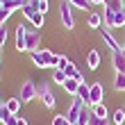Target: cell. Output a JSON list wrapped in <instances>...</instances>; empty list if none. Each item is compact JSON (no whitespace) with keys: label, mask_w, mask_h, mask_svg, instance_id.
I'll return each mask as SVG.
<instances>
[{"label":"cell","mask_w":125,"mask_h":125,"mask_svg":"<svg viewBox=\"0 0 125 125\" xmlns=\"http://www.w3.org/2000/svg\"><path fill=\"white\" fill-rule=\"evenodd\" d=\"M59 18H62V25L66 27V30H73V27H75V21H73V5L66 2V0H62V5H59Z\"/></svg>","instance_id":"6da1fadb"},{"label":"cell","mask_w":125,"mask_h":125,"mask_svg":"<svg viewBox=\"0 0 125 125\" xmlns=\"http://www.w3.org/2000/svg\"><path fill=\"white\" fill-rule=\"evenodd\" d=\"M21 102H32L34 98H39V86H36L34 82H23V86H21Z\"/></svg>","instance_id":"7a4b0ae2"},{"label":"cell","mask_w":125,"mask_h":125,"mask_svg":"<svg viewBox=\"0 0 125 125\" xmlns=\"http://www.w3.org/2000/svg\"><path fill=\"white\" fill-rule=\"evenodd\" d=\"M84 105H86V102L82 100V98H77V95H75V98H73V102H71V107H68V112H66V118H68L73 125H75L77 123V118H80V114H82V109H84Z\"/></svg>","instance_id":"3957f363"},{"label":"cell","mask_w":125,"mask_h":125,"mask_svg":"<svg viewBox=\"0 0 125 125\" xmlns=\"http://www.w3.org/2000/svg\"><path fill=\"white\" fill-rule=\"evenodd\" d=\"M52 57H55V52H50V50H36V52H32V62L39 68H46V66H50Z\"/></svg>","instance_id":"277c9868"},{"label":"cell","mask_w":125,"mask_h":125,"mask_svg":"<svg viewBox=\"0 0 125 125\" xmlns=\"http://www.w3.org/2000/svg\"><path fill=\"white\" fill-rule=\"evenodd\" d=\"M39 43H41V34L36 30H27V36H25L27 52H36V50H39Z\"/></svg>","instance_id":"5b68a950"},{"label":"cell","mask_w":125,"mask_h":125,"mask_svg":"<svg viewBox=\"0 0 125 125\" xmlns=\"http://www.w3.org/2000/svg\"><path fill=\"white\" fill-rule=\"evenodd\" d=\"M39 98H41V102H43L48 109L55 107V95H52V91H50L48 84H41V86H39Z\"/></svg>","instance_id":"8992f818"},{"label":"cell","mask_w":125,"mask_h":125,"mask_svg":"<svg viewBox=\"0 0 125 125\" xmlns=\"http://www.w3.org/2000/svg\"><path fill=\"white\" fill-rule=\"evenodd\" d=\"M102 102V84L100 82H95L91 84V95H89V105L95 107V105H100Z\"/></svg>","instance_id":"52a82bcc"},{"label":"cell","mask_w":125,"mask_h":125,"mask_svg":"<svg viewBox=\"0 0 125 125\" xmlns=\"http://www.w3.org/2000/svg\"><path fill=\"white\" fill-rule=\"evenodd\" d=\"M25 36H27V27L23 25V23H18V27H16V48L23 52V50H27V46H25Z\"/></svg>","instance_id":"ba28073f"},{"label":"cell","mask_w":125,"mask_h":125,"mask_svg":"<svg viewBox=\"0 0 125 125\" xmlns=\"http://www.w3.org/2000/svg\"><path fill=\"white\" fill-rule=\"evenodd\" d=\"M112 62H114V71L125 75V55L121 52V50L118 52H112Z\"/></svg>","instance_id":"9c48e42d"},{"label":"cell","mask_w":125,"mask_h":125,"mask_svg":"<svg viewBox=\"0 0 125 125\" xmlns=\"http://www.w3.org/2000/svg\"><path fill=\"white\" fill-rule=\"evenodd\" d=\"M100 34H102V41H105L107 46L112 48V52H118V50H121V46L116 43V39L112 36V32H109V30H105V27H102V30H100Z\"/></svg>","instance_id":"30bf717a"},{"label":"cell","mask_w":125,"mask_h":125,"mask_svg":"<svg viewBox=\"0 0 125 125\" xmlns=\"http://www.w3.org/2000/svg\"><path fill=\"white\" fill-rule=\"evenodd\" d=\"M62 86H64V91L68 93V95H73V98H75V95H77V89H80V82H77L75 77H68Z\"/></svg>","instance_id":"8fae6325"},{"label":"cell","mask_w":125,"mask_h":125,"mask_svg":"<svg viewBox=\"0 0 125 125\" xmlns=\"http://www.w3.org/2000/svg\"><path fill=\"white\" fill-rule=\"evenodd\" d=\"M102 23H105L102 14H98V11L89 14V27H91V30H102Z\"/></svg>","instance_id":"7c38bea8"},{"label":"cell","mask_w":125,"mask_h":125,"mask_svg":"<svg viewBox=\"0 0 125 125\" xmlns=\"http://www.w3.org/2000/svg\"><path fill=\"white\" fill-rule=\"evenodd\" d=\"M86 66H89L91 71H95L100 66V52H98V50H91V52L86 55Z\"/></svg>","instance_id":"4fadbf2b"},{"label":"cell","mask_w":125,"mask_h":125,"mask_svg":"<svg viewBox=\"0 0 125 125\" xmlns=\"http://www.w3.org/2000/svg\"><path fill=\"white\" fill-rule=\"evenodd\" d=\"M89 95H91V84L82 82V84H80V89H77V98H82L86 105H89Z\"/></svg>","instance_id":"5bb4252c"},{"label":"cell","mask_w":125,"mask_h":125,"mask_svg":"<svg viewBox=\"0 0 125 125\" xmlns=\"http://www.w3.org/2000/svg\"><path fill=\"white\" fill-rule=\"evenodd\" d=\"M109 27H125V11H116L114 16H112Z\"/></svg>","instance_id":"9a60e30c"},{"label":"cell","mask_w":125,"mask_h":125,"mask_svg":"<svg viewBox=\"0 0 125 125\" xmlns=\"http://www.w3.org/2000/svg\"><path fill=\"white\" fill-rule=\"evenodd\" d=\"M5 105H7V109H9V114H18V109H21V98H9V100H5Z\"/></svg>","instance_id":"2e32d148"},{"label":"cell","mask_w":125,"mask_h":125,"mask_svg":"<svg viewBox=\"0 0 125 125\" xmlns=\"http://www.w3.org/2000/svg\"><path fill=\"white\" fill-rule=\"evenodd\" d=\"M114 91H125V75L114 73Z\"/></svg>","instance_id":"e0dca14e"},{"label":"cell","mask_w":125,"mask_h":125,"mask_svg":"<svg viewBox=\"0 0 125 125\" xmlns=\"http://www.w3.org/2000/svg\"><path fill=\"white\" fill-rule=\"evenodd\" d=\"M105 7H107V9H112V11H123L125 2H123V0H107Z\"/></svg>","instance_id":"ac0fdd59"},{"label":"cell","mask_w":125,"mask_h":125,"mask_svg":"<svg viewBox=\"0 0 125 125\" xmlns=\"http://www.w3.org/2000/svg\"><path fill=\"white\" fill-rule=\"evenodd\" d=\"M21 9H23V16H25L27 21H30V18L34 16V14H36V11H39V9H36V7H34L32 2H25L23 7H21Z\"/></svg>","instance_id":"d6986e66"},{"label":"cell","mask_w":125,"mask_h":125,"mask_svg":"<svg viewBox=\"0 0 125 125\" xmlns=\"http://www.w3.org/2000/svg\"><path fill=\"white\" fill-rule=\"evenodd\" d=\"M91 114H93V116H98V118H107V107L100 102V105L91 107Z\"/></svg>","instance_id":"ffe728a7"},{"label":"cell","mask_w":125,"mask_h":125,"mask_svg":"<svg viewBox=\"0 0 125 125\" xmlns=\"http://www.w3.org/2000/svg\"><path fill=\"white\" fill-rule=\"evenodd\" d=\"M89 121H91V109H82V114H80V118H77V123L75 125H89Z\"/></svg>","instance_id":"44dd1931"},{"label":"cell","mask_w":125,"mask_h":125,"mask_svg":"<svg viewBox=\"0 0 125 125\" xmlns=\"http://www.w3.org/2000/svg\"><path fill=\"white\" fill-rule=\"evenodd\" d=\"M66 2H71L73 7H77V9H89V7L93 5L91 0H66Z\"/></svg>","instance_id":"7402d4cb"},{"label":"cell","mask_w":125,"mask_h":125,"mask_svg":"<svg viewBox=\"0 0 125 125\" xmlns=\"http://www.w3.org/2000/svg\"><path fill=\"white\" fill-rule=\"evenodd\" d=\"M9 16H11V9H9L7 5H0V27L5 25V21L9 18Z\"/></svg>","instance_id":"603a6c76"},{"label":"cell","mask_w":125,"mask_h":125,"mask_svg":"<svg viewBox=\"0 0 125 125\" xmlns=\"http://www.w3.org/2000/svg\"><path fill=\"white\" fill-rule=\"evenodd\" d=\"M52 80H55L57 84H64L66 80H68V75H66L64 71H59V68H55V75H52Z\"/></svg>","instance_id":"cb8c5ba5"},{"label":"cell","mask_w":125,"mask_h":125,"mask_svg":"<svg viewBox=\"0 0 125 125\" xmlns=\"http://www.w3.org/2000/svg\"><path fill=\"white\" fill-rule=\"evenodd\" d=\"M125 123V109H116L114 112V125H123Z\"/></svg>","instance_id":"d4e9b609"},{"label":"cell","mask_w":125,"mask_h":125,"mask_svg":"<svg viewBox=\"0 0 125 125\" xmlns=\"http://www.w3.org/2000/svg\"><path fill=\"white\" fill-rule=\"evenodd\" d=\"M30 23H32L34 27H41V25H43V14H41V11H36L34 16L30 18Z\"/></svg>","instance_id":"484cf974"},{"label":"cell","mask_w":125,"mask_h":125,"mask_svg":"<svg viewBox=\"0 0 125 125\" xmlns=\"http://www.w3.org/2000/svg\"><path fill=\"white\" fill-rule=\"evenodd\" d=\"M52 125H73V123L66 118V114H64V116H52Z\"/></svg>","instance_id":"4316f807"},{"label":"cell","mask_w":125,"mask_h":125,"mask_svg":"<svg viewBox=\"0 0 125 125\" xmlns=\"http://www.w3.org/2000/svg\"><path fill=\"white\" fill-rule=\"evenodd\" d=\"M64 73H66V75H68V77H75V75H77L80 71H77V66H75V64L71 62L68 66H66V71H64Z\"/></svg>","instance_id":"83f0119b"},{"label":"cell","mask_w":125,"mask_h":125,"mask_svg":"<svg viewBox=\"0 0 125 125\" xmlns=\"http://www.w3.org/2000/svg\"><path fill=\"white\" fill-rule=\"evenodd\" d=\"M89 125H109V118H98V116H93V114H91Z\"/></svg>","instance_id":"f1b7e54d"},{"label":"cell","mask_w":125,"mask_h":125,"mask_svg":"<svg viewBox=\"0 0 125 125\" xmlns=\"http://www.w3.org/2000/svg\"><path fill=\"white\" fill-rule=\"evenodd\" d=\"M9 116V109H7L5 102H0V123H5V118Z\"/></svg>","instance_id":"f546056e"},{"label":"cell","mask_w":125,"mask_h":125,"mask_svg":"<svg viewBox=\"0 0 125 125\" xmlns=\"http://www.w3.org/2000/svg\"><path fill=\"white\" fill-rule=\"evenodd\" d=\"M5 125H18V114H9L5 118Z\"/></svg>","instance_id":"4dcf8cb0"},{"label":"cell","mask_w":125,"mask_h":125,"mask_svg":"<svg viewBox=\"0 0 125 125\" xmlns=\"http://www.w3.org/2000/svg\"><path fill=\"white\" fill-rule=\"evenodd\" d=\"M71 62H68V57H66V55H59V66H57V68H59V71H66V66H68Z\"/></svg>","instance_id":"1f68e13d"},{"label":"cell","mask_w":125,"mask_h":125,"mask_svg":"<svg viewBox=\"0 0 125 125\" xmlns=\"http://www.w3.org/2000/svg\"><path fill=\"white\" fill-rule=\"evenodd\" d=\"M5 41H7V27L2 25V27H0V48L5 46Z\"/></svg>","instance_id":"d6a6232c"},{"label":"cell","mask_w":125,"mask_h":125,"mask_svg":"<svg viewBox=\"0 0 125 125\" xmlns=\"http://www.w3.org/2000/svg\"><path fill=\"white\" fill-rule=\"evenodd\" d=\"M91 2H93V5H105L107 0H91Z\"/></svg>","instance_id":"836d02e7"},{"label":"cell","mask_w":125,"mask_h":125,"mask_svg":"<svg viewBox=\"0 0 125 125\" xmlns=\"http://www.w3.org/2000/svg\"><path fill=\"white\" fill-rule=\"evenodd\" d=\"M18 125H27V121L25 118H18Z\"/></svg>","instance_id":"e575fe53"},{"label":"cell","mask_w":125,"mask_h":125,"mask_svg":"<svg viewBox=\"0 0 125 125\" xmlns=\"http://www.w3.org/2000/svg\"><path fill=\"white\" fill-rule=\"evenodd\" d=\"M5 2H9V0H0V5H5Z\"/></svg>","instance_id":"d590c367"},{"label":"cell","mask_w":125,"mask_h":125,"mask_svg":"<svg viewBox=\"0 0 125 125\" xmlns=\"http://www.w3.org/2000/svg\"><path fill=\"white\" fill-rule=\"evenodd\" d=\"M121 52H123V55H125V46H123V48H121Z\"/></svg>","instance_id":"8d00e7d4"},{"label":"cell","mask_w":125,"mask_h":125,"mask_svg":"<svg viewBox=\"0 0 125 125\" xmlns=\"http://www.w3.org/2000/svg\"><path fill=\"white\" fill-rule=\"evenodd\" d=\"M0 102H5V100H0Z\"/></svg>","instance_id":"74e56055"},{"label":"cell","mask_w":125,"mask_h":125,"mask_svg":"<svg viewBox=\"0 0 125 125\" xmlns=\"http://www.w3.org/2000/svg\"><path fill=\"white\" fill-rule=\"evenodd\" d=\"M123 11H125V7H123Z\"/></svg>","instance_id":"f35d334b"},{"label":"cell","mask_w":125,"mask_h":125,"mask_svg":"<svg viewBox=\"0 0 125 125\" xmlns=\"http://www.w3.org/2000/svg\"><path fill=\"white\" fill-rule=\"evenodd\" d=\"M0 50H2V48H0Z\"/></svg>","instance_id":"ab89813d"}]
</instances>
